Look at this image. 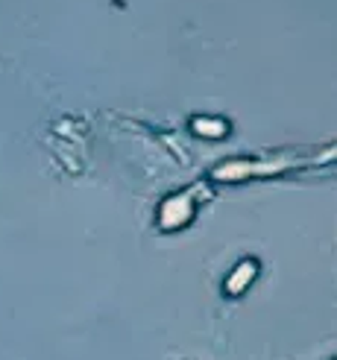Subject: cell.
Instances as JSON below:
<instances>
[{"instance_id": "277c9868", "label": "cell", "mask_w": 337, "mask_h": 360, "mask_svg": "<svg viewBox=\"0 0 337 360\" xmlns=\"http://www.w3.org/2000/svg\"><path fill=\"white\" fill-rule=\"evenodd\" d=\"M191 132L200 135V138H209V141H220L229 135V123L223 117H205V115H194L191 117Z\"/></svg>"}, {"instance_id": "6da1fadb", "label": "cell", "mask_w": 337, "mask_h": 360, "mask_svg": "<svg viewBox=\"0 0 337 360\" xmlns=\"http://www.w3.org/2000/svg\"><path fill=\"white\" fill-rule=\"evenodd\" d=\"M194 217V196L191 193H173L159 205V228L161 232H176L188 226Z\"/></svg>"}, {"instance_id": "5b68a950", "label": "cell", "mask_w": 337, "mask_h": 360, "mask_svg": "<svg viewBox=\"0 0 337 360\" xmlns=\"http://www.w3.org/2000/svg\"><path fill=\"white\" fill-rule=\"evenodd\" d=\"M334 360H337V357H334Z\"/></svg>"}, {"instance_id": "3957f363", "label": "cell", "mask_w": 337, "mask_h": 360, "mask_svg": "<svg viewBox=\"0 0 337 360\" xmlns=\"http://www.w3.org/2000/svg\"><path fill=\"white\" fill-rule=\"evenodd\" d=\"M281 170V165H255V161H229V165H220L211 170L214 179L220 182H237V179H246L253 173H273Z\"/></svg>"}, {"instance_id": "7a4b0ae2", "label": "cell", "mask_w": 337, "mask_h": 360, "mask_svg": "<svg viewBox=\"0 0 337 360\" xmlns=\"http://www.w3.org/2000/svg\"><path fill=\"white\" fill-rule=\"evenodd\" d=\"M258 278V261L255 258H244L237 261V264L232 267V272L226 276L223 281V293L226 296H241L244 290H249V285Z\"/></svg>"}]
</instances>
